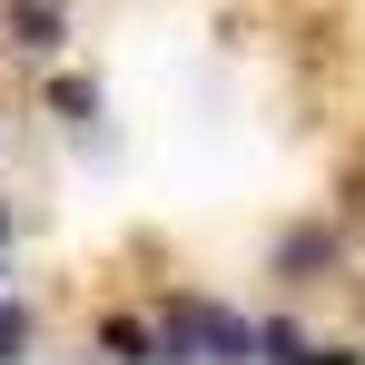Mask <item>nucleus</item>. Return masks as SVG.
<instances>
[{
  "mask_svg": "<svg viewBox=\"0 0 365 365\" xmlns=\"http://www.w3.org/2000/svg\"><path fill=\"white\" fill-rule=\"evenodd\" d=\"M356 217H346V207H306V217H277V227H267V287H277V297H326V287H346V277H356Z\"/></svg>",
  "mask_w": 365,
  "mask_h": 365,
  "instance_id": "f257e3e1",
  "label": "nucleus"
},
{
  "mask_svg": "<svg viewBox=\"0 0 365 365\" xmlns=\"http://www.w3.org/2000/svg\"><path fill=\"white\" fill-rule=\"evenodd\" d=\"M158 336L168 365H257V306L217 297V287H158Z\"/></svg>",
  "mask_w": 365,
  "mask_h": 365,
  "instance_id": "f03ea898",
  "label": "nucleus"
},
{
  "mask_svg": "<svg viewBox=\"0 0 365 365\" xmlns=\"http://www.w3.org/2000/svg\"><path fill=\"white\" fill-rule=\"evenodd\" d=\"M30 109L60 128V138H99L109 128V79L79 69V60H50V69H30Z\"/></svg>",
  "mask_w": 365,
  "mask_h": 365,
  "instance_id": "7ed1b4c3",
  "label": "nucleus"
},
{
  "mask_svg": "<svg viewBox=\"0 0 365 365\" xmlns=\"http://www.w3.org/2000/svg\"><path fill=\"white\" fill-rule=\"evenodd\" d=\"M69 40H79L69 0H0V60H10V69H50V60H69Z\"/></svg>",
  "mask_w": 365,
  "mask_h": 365,
  "instance_id": "20e7f679",
  "label": "nucleus"
},
{
  "mask_svg": "<svg viewBox=\"0 0 365 365\" xmlns=\"http://www.w3.org/2000/svg\"><path fill=\"white\" fill-rule=\"evenodd\" d=\"M356 346L346 336H326V326H306L297 297H267L257 306V365H346Z\"/></svg>",
  "mask_w": 365,
  "mask_h": 365,
  "instance_id": "39448f33",
  "label": "nucleus"
},
{
  "mask_svg": "<svg viewBox=\"0 0 365 365\" xmlns=\"http://www.w3.org/2000/svg\"><path fill=\"white\" fill-rule=\"evenodd\" d=\"M89 356H109V365H168L158 306H99V316H89Z\"/></svg>",
  "mask_w": 365,
  "mask_h": 365,
  "instance_id": "423d86ee",
  "label": "nucleus"
},
{
  "mask_svg": "<svg viewBox=\"0 0 365 365\" xmlns=\"http://www.w3.org/2000/svg\"><path fill=\"white\" fill-rule=\"evenodd\" d=\"M40 336H50V316H40V297H30V287H0V365L40 356Z\"/></svg>",
  "mask_w": 365,
  "mask_h": 365,
  "instance_id": "0eeeda50",
  "label": "nucleus"
},
{
  "mask_svg": "<svg viewBox=\"0 0 365 365\" xmlns=\"http://www.w3.org/2000/svg\"><path fill=\"white\" fill-rule=\"evenodd\" d=\"M10 267H20V247H0V287H20V277H10Z\"/></svg>",
  "mask_w": 365,
  "mask_h": 365,
  "instance_id": "6e6552de",
  "label": "nucleus"
},
{
  "mask_svg": "<svg viewBox=\"0 0 365 365\" xmlns=\"http://www.w3.org/2000/svg\"><path fill=\"white\" fill-rule=\"evenodd\" d=\"M0 158H10V128H0Z\"/></svg>",
  "mask_w": 365,
  "mask_h": 365,
  "instance_id": "1a4fd4ad",
  "label": "nucleus"
}]
</instances>
